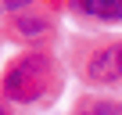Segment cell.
<instances>
[{"mask_svg": "<svg viewBox=\"0 0 122 115\" xmlns=\"http://www.w3.org/2000/svg\"><path fill=\"white\" fill-rule=\"evenodd\" d=\"M47 79H50V61L47 54L32 50V54H22L18 61L7 68L4 76V97L25 104V101H36L43 90H47Z\"/></svg>", "mask_w": 122, "mask_h": 115, "instance_id": "cell-1", "label": "cell"}, {"mask_svg": "<svg viewBox=\"0 0 122 115\" xmlns=\"http://www.w3.org/2000/svg\"><path fill=\"white\" fill-rule=\"evenodd\" d=\"M93 83H118L122 79V43H111L104 50H97L86 65Z\"/></svg>", "mask_w": 122, "mask_h": 115, "instance_id": "cell-2", "label": "cell"}, {"mask_svg": "<svg viewBox=\"0 0 122 115\" xmlns=\"http://www.w3.org/2000/svg\"><path fill=\"white\" fill-rule=\"evenodd\" d=\"M72 11L97 18V22H118L122 18V0H72Z\"/></svg>", "mask_w": 122, "mask_h": 115, "instance_id": "cell-3", "label": "cell"}, {"mask_svg": "<svg viewBox=\"0 0 122 115\" xmlns=\"http://www.w3.org/2000/svg\"><path fill=\"white\" fill-rule=\"evenodd\" d=\"M76 115H122V104L118 101H86Z\"/></svg>", "mask_w": 122, "mask_h": 115, "instance_id": "cell-4", "label": "cell"}, {"mask_svg": "<svg viewBox=\"0 0 122 115\" xmlns=\"http://www.w3.org/2000/svg\"><path fill=\"white\" fill-rule=\"evenodd\" d=\"M15 29H18L22 36H40V32H47V22H43V18H25V15H22V18L15 22Z\"/></svg>", "mask_w": 122, "mask_h": 115, "instance_id": "cell-5", "label": "cell"}, {"mask_svg": "<svg viewBox=\"0 0 122 115\" xmlns=\"http://www.w3.org/2000/svg\"><path fill=\"white\" fill-rule=\"evenodd\" d=\"M22 4H29V0H0V11H18Z\"/></svg>", "mask_w": 122, "mask_h": 115, "instance_id": "cell-6", "label": "cell"}, {"mask_svg": "<svg viewBox=\"0 0 122 115\" xmlns=\"http://www.w3.org/2000/svg\"><path fill=\"white\" fill-rule=\"evenodd\" d=\"M0 115H4V108H0Z\"/></svg>", "mask_w": 122, "mask_h": 115, "instance_id": "cell-7", "label": "cell"}]
</instances>
